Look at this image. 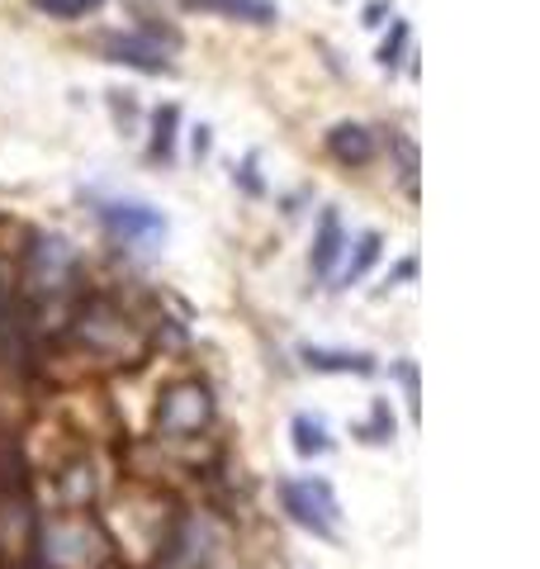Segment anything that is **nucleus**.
<instances>
[{"label": "nucleus", "mask_w": 540, "mask_h": 569, "mask_svg": "<svg viewBox=\"0 0 540 569\" xmlns=\"http://www.w3.org/2000/svg\"><path fill=\"white\" fill-rule=\"evenodd\" d=\"M33 550H43L48 569H104L114 556V537L86 508H67L58 518H39Z\"/></svg>", "instance_id": "nucleus-1"}, {"label": "nucleus", "mask_w": 540, "mask_h": 569, "mask_svg": "<svg viewBox=\"0 0 540 569\" xmlns=\"http://www.w3.org/2000/svg\"><path fill=\"white\" fill-rule=\"evenodd\" d=\"M71 332H77V342L96 356L100 366H138L142 356L152 351V337L104 295L86 299V305L77 309V318H71Z\"/></svg>", "instance_id": "nucleus-2"}, {"label": "nucleus", "mask_w": 540, "mask_h": 569, "mask_svg": "<svg viewBox=\"0 0 540 569\" xmlns=\"http://www.w3.org/2000/svg\"><path fill=\"white\" fill-rule=\"evenodd\" d=\"M213 413H219V403H213V389L204 380H176L161 389L157 399V437L161 441H194L200 432L213 427Z\"/></svg>", "instance_id": "nucleus-3"}, {"label": "nucleus", "mask_w": 540, "mask_h": 569, "mask_svg": "<svg viewBox=\"0 0 540 569\" xmlns=\"http://www.w3.org/2000/svg\"><path fill=\"white\" fill-rule=\"evenodd\" d=\"M280 508H284V518H290L294 527L313 531V537H322V541H337L341 503H337V489L322 475L280 479Z\"/></svg>", "instance_id": "nucleus-4"}, {"label": "nucleus", "mask_w": 540, "mask_h": 569, "mask_svg": "<svg viewBox=\"0 0 540 569\" xmlns=\"http://www.w3.org/2000/svg\"><path fill=\"white\" fill-rule=\"evenodd\" d=\"M77 276H81V257L62 233H33L29 238V247H24V280H29V290L39 299L43 295L48 299L67 295L71 284H77Z\"/></svg>", "instance_id": "nucleus-5"}, {"label": "nucleus", "mask_w": 540, "mask_h": 569, "mask_svg": "<svg viewBox=\"0 0 540 569\" xmlns=\"http://www.w3.org/2000/svg\"><path fill=\"white\" fill-rule=\"evenodd\" d=\"M171 52H176V39L171 33H157V29H110V33H100V58L104 62L148 71V77L171 71Z\"/></svg>", "instance_id": "nucleus-6"}, {"label": "nucleus", "mask_w": 540, "mask_h": 569, "mask_svg": "<svg viewBox=\"0 0 540 569\" xmlns=\"http://www.w3.org/2000/svg\"><path fill=\"white\" fill-rule=\"evenodd\" d=\"M96 219L123 247H152L167 238V213L142 200H96Z\"/></svg>", "instance_id": "nucleus-7"}, {"label": "nucleus", "mask_w": 540, "mask_h": 569, "mask_svg": "<svg viewBox=\"0 0 540 569\" xmlns=\"http://www.w3.org/2000/svg\"><path fill=\"white\" fill-rule=\"evenodd\" d=\"M374 152H380V138H374V129H366V123H332L328 129V157L337 167H370Z\"/></svg>", "instance_id": "nucleus-8"}, {"label": "nucleus", "mask_w": 540, "mask_h": 569, "mask_svg": "<svg viewBox=\"0 0 540 569\" xmlns=\"http://www.w3.org/2000/svg\"><path fill=\"white\" fill-rule=\"evenodd\" d=\"M347 247H351V238H347V228H341V213L337 209H322V219H318V233H313V257H309V266H313V276H337V261L347 257Z\"/></svg>", "instance_id": "nucleus-9"}, {"label": "nucleus", "mask_w": 540, "mask_h": 569, "mask_svg": "<svg viewBox=\"0 0 540 569\" xmlns=\"http://www.w3.org/2000/svg\"><path fill=\"white\" fill-rule=\"evenodd\" d=\"M180 6L200 10V14H219V20H232V24H276L280 20L276 0H180Z\"/></svg>", "instance_id": "nucleus-10"}, {"label": "nucleus", "mask_w": 540, "mask_h": 569, "mask_svg": "<svg viewBox=\"0 0 540 569\" xmlns=\"http://www.w3.org/2000/svg\"><path fill=\"white\" fill-rule=\"evenodd\" d=\"M303 366L322 370V376H374L370 351H341V347H299Z\"/></svg>", "instance_id": "nucleus-11"}, {"label": "nucleus", "mask_w": 540, "mask_h": 569, "mask_svg": "<svg viewBox=\"0 0 540 569\" xmlns=\"http://www.w3.org/2000/svg\"><path fill=\"white\" fill-rule=\"evenodd\" d=\"M290 437H294V451H299L303 460H313V456H328V451H332V432H328V422H322L318 413H294Z\"/></svg>", "instance_id": "nucleus-12"}, {"label": "nucleus", "mask_w": 540, "mask_h": 569, "mask_svg": "<svg viewBox=\"0 0 540 569\" xmlns=\"http://www.w3.org/2000/svg\"><path fill=\"white\" fill-rule=\"evenodd\" d=\"M58 493H62V508H86L96 498V470H90V460H71L58 475Z\"/></svg>", "instance_id": "nucleus-13"}, {"label": "nucleus", "mask_w": 540, "mask_h": 569, "mask_svg": "<svg viewBox=\"0 0 540 569\" xmlns=\"http://www.w3.org/2000/svg\"><path fill=\"white\" fill-rule=\"evenodd\" d=\"M100 6L104 0H29L33 14H43V20H62V24L86 20V14H96Z\"/></svg>", "instance_id": "nucleus-14"}, {"label": "nucleus", "mask_w": 540, "mask_h": 569, "mask_svg": "<svg viewBox=\"0 0 540 569\" xmlns=\"http://www.w3.org/2000/svg\"><path fill=\"white\" fill-rule=\"evenodd\" d=\"M374 261H380V233H360V242H356V257L347 261V271H341V284L360 280V276H366Z\"/></svg>", "instance_id": "nucleus-15"}, {"label": "nucleus", "mask_w": 540, "mask_h": 569, "mask_svg": "<svg viewBox=\"0 0 540 569\" xmlns=\"http://www.w3.org/2000/svg\"><path fill=\"white\" fill-rule=\"evenodd\" d=\"M152 129H157V138H152V162H171V142H176V110L167 104V110H157L152 114Z\"/></svg>", "instance_id": "nucleus-16"}, {"label": "nucleus", "mask_w": 540, "mask_h": 569, "mask_svg": "<svg viewBox=\"0 0 540 569\" xmlns=\"http://www.w3.org/2000/svg\"><path fill=\"white\" fill-rule=\"evenodd\" d=\"M356 432L366 437V441H389V437H393V418H389V403H374V408H370V422H366V427H356Z\"/></svg>", "instance_id": "nucleus-17"}, {"label": "nucleus", "mask_w": 540, "mask_h": 569, "mask_svg": "<svg viewBox=\"0 0 540 569\" xmlns=\"http://www.w3.org/2000/svg\"><path fill=\"white\" fill-rule=\"evenodd\" d=\"M399 380H403V389H408L412 418H418V366H412V361H399Z\"/></svg>", "instance_id": "nucleus-18"}, {"label": "nucleus", "mask_w": 540, "mask_h": 569, "mask_svg": "<svg viewBox=\"0 0 540 569\" xmlns=\"http://www.w3.org/2000/svg\"><path fill=\"white\" fill-rule=\"evenodd\" d=\"M242 186H247L251 194H261V190H266V186L257 181V157H247V162H242Z\"/></svg>", "instance_id": "nucleus-19"}, {"label": "nucleus", "mask_w": 540, "mask_h": 569, "mask_svg": "<svg viewBox=\"0 0 540 569\" xmlns=\"http://www.w3.org/2000/svg\"><path fill=\"white\" fill-rule=\"evenodd\" d=\"M0 290H10V284H6V276H0Z\"/></svg>", "instance_id": "nucleus-20"}, {"label": "nucleus", "mask_w": 540, "mask_h": 569, "mask_svg": "<svg viewBox=\"0 0 540 569\" xmlns=\"http://www.w3.org/2000/svg\"><path fill=\"white\" fill-rule=\"evenodd\" d=\"M43 569H48V565H43Z\"/></svg>", "instance_id": "nucleus-21"}]
</instances>
